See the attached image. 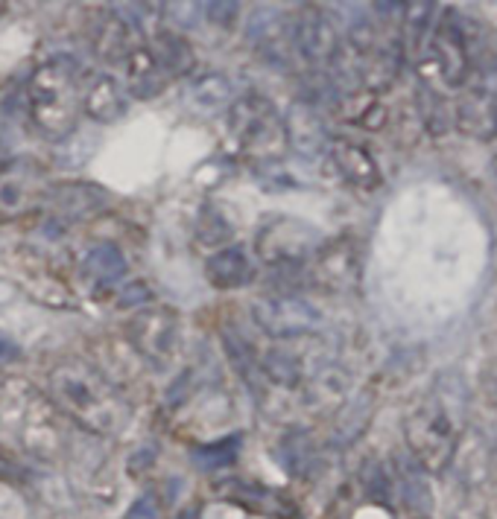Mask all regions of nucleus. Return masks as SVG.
Wrapping results in <instances>:
<instances>
[{
  "label": "nucleus",
  "mask_w": 497,
  "mask_h": 519,
  "mask_svg": "<svg viewBox=\"0 0 497 519\" xmlns=\"http://www.w3.org/2000/svg\"><path fill=\"white\" fill-rule=\"evenodd\" d=\"M208 280L217 289H238L252 280V265L240 248H226L208 263Z\"/></svg>",
  "instance_id": "1"
},
{
  "label": "nucleus",
  "mask_w": 497,
  "mask_h": 519,
  "mask_svg": "<svg viewBox=\"0 0 497 519\" xmlns=\"http://www.w3.org/2000/svg\"><path fill=\"white\" fill-rule=\"evenodd\" d=\"M123 269H127V263H123L120 251L112 248V245H100L96 251H91L88 257V272L96 274L100 280H112L117 274H123Z\"/></svg>",
  "instance_id": "2"
},
{
  "label": "nucleus",
  "mask_w": 497,
  "mask_h": 519,
  "mask_svg": "<svg viewBox=\"0 0 497 519\" xmlns=\"http://www.w3.org/2000/svg\"><path fill=\"white\" fill-rule=\"evenodd\" d=\"M127 519H158V511H156V504L149 502V499H141L135 504V508L129 511Z\"/></svg>",
  "instance_id": "3"
}]
</instances>
